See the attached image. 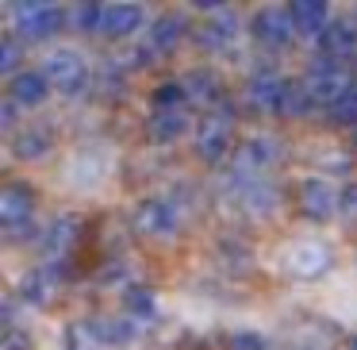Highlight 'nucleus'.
<instances>
[{
	"label": "nucleus",
	"mask_w": 357,
	"mask_h": 350,
	"mask_svg": "<svg viewBox=\"0 0 357 350\" xmlns=\"http://www.w3.org/2000/svg\"><path fill=\"white\" fill-rule=\"evenodd\" d=\"M31 216H35V189L24 181H12V185L0 189V227L8 239L31 231Z\"/></svg>",
	"instance_id": "1"
},
{
	"label": "nucleus",
	"mask_w": 357,
	"mask_h": 350,
	"mask_svg": "<svg viewBox=\"0 0 357 350\" xmlns=\"http://www.w3.org/2000/svg\"><path fill=\"white\" fill-rule=\"evenodd\" d=\"M16 8V31L24 39H50V35L62 31L66 12L58 4H47V0H31V4H12Z\"/></svg>",
	"instance_id": "2"
},
{
	"label": "nucleus",
	"mask_w": 357,
	"mask_h": 350,
	"mask_svg": "<svg viewBox=\"0 0 357 350\" xmlns=\"http://www.w3.org/2000/svg\"><path fill=\"white\" fill-rule=\"evenodd\" d=\"M43 73H47L50 89H58V93H81L89 81V66L85 58L77 54V50H54V54L43 62Z\"/></svg>",
	"instance_id": "3"
},
{
	"label": "nucleus",
	"mask_w": 357,
	"mask_h": 350,
	"mask_svg": "<svg viewBox=\"0 0 357 350\" xmlns=\"http://www.w3.org/2000/svg\"><path fill=\"white\" fill-rule=\"evenodd\" d=\"M131 227L142 239H169V235L177 231V212H173V204L162 200V196H146V200L135 208Z\"/></svg>",
	"instance_id": "4"
},
{
	"label": "nucleus",
	"mask_w": 357,
	"mask_h": 350,
	"mask_svg": "<svg viewBox=\"0 0 357 350\" xmlns=\"http://www.w3.org/2000/svg\"><path fill=\"white\" fill-rule=\"evenodd\" d=\"M338 208H342V193H334L331 181H323V177L300 181V212L311 224H326Z\"/></svg>",
	"instance_id": "5"
},
{
	"label": "nucleus",
	"mask_w": 357,
	"mask_h": 350,
	"mask_svg": "<svg viewBox=\"0 0 357 350\" xmlns=\"http://www.w3.org/2000/svg\"><path fill=\"white\" fill-rule=\"evenodd\" d=\"M307 93L315 104L334 108L346 93H354V78H349V70H342V66H315V73L307 78Z\"/></svg>",
	"instance_id": "6"
},
{
	"label": "nucleus",
	"mask_w": 357,
	"mask_h": 350,
	"mask_svg": "<svg viewBox=\"0 0 357 350\" xmlns=\"http://www.w3.org/2000/svg\"><path fill=\"white\" fill-rule=\"evenodd\" d=\"M250 31H254V39L261 43V47L284 50L296 35V24H292V16H288V8H261L254 16V24H250Z\"/></svg>",
	"instance_id": "7"
},
{
	"label": "nucleus",
	"mask_w": 357,
	"mask_h": 350,
	"mask_svg": "<svg viewBox=\"0 0 357 350\" xmlns=\"http://www.w3.org/2000/svg\"><path fill=\"white\" fill-rule=\"evenodd\" d=\"M227 150H231V119L227 116H204L200 131H196V154H200V162L215 166L227 158Z\"/></svg>",
	"instance_id": "8"
},
{
	"label": "nucleus",
	"mask_w": 357,
	"mask_h": 350,
	"mask_svg": "<svg viewBox=\"0 0 357 350\" xmlns=\"http://www.w3.org/2000/svg\"><path fill=\"white\" fill-rule=\"evenodd\" d=\"M273 162H277V143L273 139H246L234 150V177L254 181L257 173H265Z\"/></svg>",
	"instance_id": "9"
},
{
	"label": "nucleus",
	"mask_w": 357,
	"mask_h": 350,
	"mask_svg": "<svg viewBox=\"0 0 357 350\" xmlns=\"http://www.w3.org/2000/svg\"><path fill=\"white\" fill-rule=\"evenodd\" d=\"M284 93H288V81L277 78V73H269V70H261V73H254V81H250L246 101H250V108H257V112L280 116V108H284Z\"/></svg>",
	"instance_id": "10"
},
{
	"label": "nucleus",
	"mask_w": 357,
	"mask_h": 350,
	"mask_svg": "<svg viewBox=\"0 0 357 350\" xmlns=\"http://www.w3.org/2000/svg\"><path fill=\"white\" fill-rule=\"evenodd\" d=\"M354 50H357V24H354V20H346V16L331 20V27L319 35V54L331 58V62L338 66L342 58H349Z\"/></svg>",
	"instance_id": "11"
},
{
	"label": "nucleus",
	"mask_w": 357,
	"mask_h": 350,
	"mask_svg": "<svg viewBox=\"0 0 357 350\" xmlns=\"http://www.w3.org/2000/svg\"><path fill=\"white\" fill-rule=\"evenodd\" d=\"M50 96V81L43 70H20L16 78L8 81V101L16 108H39Z\"/></svg>",
	"instance_id": "12"
},
{
	"label": "nucleus",
	"mask_w": 357,
	"mask_h": 350,
	"mask_svg": "<svg viewBox=\"0 0 357 350\" xmlns=\"http://www.w3.org/2000/svg\"><path fill=\"white\" fill-rule=\"evenodd\" d=\"M181 39H185V20L181 16H158L154 27H150V39H146V58H165L173 54V50L181 47Z\"/></svg>",
	"instance_id": "13"
},
{
	"label": "nucleus",
	"mask_w": 357,
	"mask_h": 350,
	"mask_svg": "<svg viewBox=\"0 0 357 350\" xmlns=\"http://www.w3.org/2000/svg\"><path fill=\"white\" fill-rule=\"evenodd\" d=\"M288 16H292L296 31L323 35L326 27H331V4H326V0H292V4H288Z\"/></svg>",
	"instance_id": "14"
},
{
	"label": "nucleus",
	"mask_w": 357,
	"mask_h": 350,
	"mask_svg": "<svg viewBox=\"0 0 357 350\" xmlns=\"http://www.w3.org/2000/svg\"><path fill=\"white\" fill-rule=\"evenodd\" d=\"M77 235H81V219L77 216L54 219V224L47 227V235H43V254L47 258H66L73 250V242H77Z\"/></svg>",
	"instance_id": "15"
},
{
	"label": "nucleus",
	"mask_w": 357,
	"mask_h": 350,
	"mask_svg": "<svg viewBox=\"0 0 357 350\" xmlns=\"http://www.w3.org/2000/svg\"><path fill=\"white\" fill-rule=\"evenodd\" d=\"M288 265H292L296 277H319V273L331 270V250L323 242H300V247L288 254Z\"/></svg>",
	"instance_id": "16"
},
{
	"label": "nucleus",
	"mask_w": 357,
	"mask_h": 350,
	"mask_svg": "<svg viewBox=\"0 0 357 350\" xmlns=\"http://www.w3.org/2000/svg\"><path fill=\"white\" fill-rule=\"evenodd\" d=\"M50 147H54L50 127H24V131H16V139H12V154H16L20 162H39V158L50 154Z\"/></svg>",
	"instance_id": "17"
},
{
	"label": "nucleus",
	"mask_w": 357,
	"mask_h": 350,
	"mask_svg": "<svg viewBox=\"0 0 357 350\" xmlns=\"http://www.w3.org/2000/svg\"><path fill=\"white\" fill-rule=\"evenodd\" d=\"M142 27V4H108L104 12V35L108 39H127Z\"/></svg>",
	"instance_id": "18"
},
{
	"label": "nucleus",
	"mask_w": 357,
	"mask_h": 350,
	"mask_svg": "<svg viewBox=\"0 0 357 350\" xmlns=\"http://www.w3.org/2000/svg\"><path fill=\"white\" fill-rule=\"evenodd\" d=\"M234 20H231V12H215V16H208L200 24V31H196V43H200L204 50H227L231 47V39H234Z\"/></svg>",
	"instance_id": "19"
},
{
	"label": "nucleus",
	"mask_w": 357,
	"mask_h": 350,
	"mask_svg": "<svg viewBox=\"0 0 357 350\" xmlns=\"http://www.w3.org/2000/svg\"><path fill=\"white\" fill-rule=\"evenodd\" d=\"M185 131H188V112L185 108H177V112H154V116L146 119L150 143H177Z\"/></svg>",
	"instance_id": "20"
},
{
	"label": "nucleus",
	"mask_w": 357,
	"mask_h": 350,
	"mask_svg": "<svg viewBox=\"0 0 357 350\" xmlns=\"http://www.w3.org/2000/svg\"><path fill=\"white\" fill-rule=\"evenodd\" d=\"M89 323H93V335H96L100 347H119V342L135 339L131 316H96V319H89Z\"/></svg>",
	"instance_id": "21"
},
{
	"label": "nucleus",
	"mask_w": 357,
	"mask_h": 350,
	"mask_svg": "<svg viewBox=\"0 0 357 350\" xmlns=\"http://www.w3.org/2000/svg\"><path fill=\"white\" fill-rule=\"evenodd\" d=\"M123 312L131 319H154L158 316V300H154V293H150L146 285H131V289H123Z\"/></svg>",
	"instance_id": "22"
},
{
	"label": "nucleus",
	"mask_w": 357,
	"mask_h": 350,
	"mask_svg": "<svg viewBox=\"0 0 357 350\" xmlns=\"http://www.w3.org/2000/svg\"><path fill=\"white\" fill-rule=\"evenodd\" d=\"M185 93H188V101L192 104H211L219 96V81H215V73L211 70H196V73H188L185 78Z\"/></svg>",
	"instance_id": "23"
},
{
	"label": "nucleus",
	"mask_w": 357,
	"mask_h": 350,
	"mask_svg": "<svg viewBox=\"0 0 357 350\" xmlns=\"http://www.w3.org/2000/svg\"><path fill=\"white\" fill-rule=\"evenodd\" d=\"M188 93H185V81H162V85L150 93V104H154V112H177L185 108Z\"/></svg>",
	"instance_id": "24"
},
{
	"label": "nucleus",
	"mask_w": 357,
	"mask_h": 350,
	"mask_svg": "<svg viewBox=\"0 0 357 350\" xmlns=\"http://www.w3.org/2000/svg\"><path fill=\"white\" fill-rule=\"evenodd\" d=\"M311 93H307V81H288V93H284V108L280 116H300V112L311 108Z\"/></svg>",
	"instance_id": "25"
},
{
	"label": "nucleus",
	"mask_w": 357,
	"mask_h": 350,
	"mask_svg": "<svg viewBox=\"0 0 357 350\" xmlns=\"http://www.w3.org/2000/svg\"><path fill=\"white\" fill-rule=\"evenodd\" d=\"M47 273L43 270H31V273H24V281H20V300L24 304H43L47 300Z\"/></svg>",
	"instance_id": "26"
},
{
	"label": "nucleus",
	"mask_w": 357,
	"mask_h": 350,
	"mask_svg": "<svg viewBox=\"0 0 357 350\" xmlns=\"http://www.w3.org/2000/svg\"><path fill=\"white\" fill-rule=\"evenodd\" d=\"M326 116H331V124H338V127H357V89L342 96L334 108H326Z\"/></svg>",
	"instance_id": "27"
},
{
	"label": "nucleus",
	"mask_w": 357,
	"mask_h": 350,
	"mask_svg": "<svg viewBox=\"0 0 357 350\" xmlns=\"http://www.w3.org/2000/svg\"><path fill=\"white\" fill-rule=\"evenodd\" d=\"M104 12H108V4H77V27L81 31H104Z\"/></svg>",
	"instance_id": "28"
},
{
	"label": "nucleus",
	"mask_w": 357,
	"mask_h": 350,
	"mask_svg": "<svg viewBox=\"0 0 357 350\" xmlns=\"http://www.w3.org/2000/svg\"><path fill=\"white\" fill-rule=\"evenodd\" d=\"M227 350H269V342L257 331H234L227 335Z\"/></svg>",
	"instance_id": "29"
},
{
	"label": "nucleus",
	"mask_w": 357,
	"mask_h": 350,
	"mask_svg": "<svg viewBox=\"0 0 357 350\" xmlns=\"http://www.w3.org/2000/svg\"><path fill=\"white\" fill-rule=\"evenodd\" d=\"M16 62H20V43L4 39L0 43V73H12V78H16Z\"/></svg>",
	"instance_id": "30"
},
{
	"label": "nucleus",
	"mask_w": 357,
	"mask_h": 350,
	"mask_svg": "<svg viewBox=\"0 0 357 350\" xmlns=\"http://www.w3.org/2000/svg\"><path fill=\"white\" fill-rule=\"evenodd\" d=\"M4 350H31V335L20 327H4Z\"/></svg>",
	"instance_id": "31"
},
{
	"label": "nucleus",
	"mask_w": 357,
	"mask_h": 350,
	"mask_svg": "<svg viewBox=\"0 0 357 350\" xmlns=\"http://www.w3.org/2000/svg\"><path fill=\"white\" fill-rule=\"evenodd\" d=\"M342 212L357 216V185H346V189H342Z\"/></svg>",
	"instance_id": "32"
},
{
	"label": "nucleus",
	"mask_w": 357,
	"mask_h": 350,
	"mask_svg": "<svg viewBox=\"0 0 357 350\" xmlns=\"http://www.w3.org/2000/svg\"><path fill=\"white\" fill-rule=\"evenodd\" d=\"M0 119H4V127H12V119H16V104L4 101V112H0Z\"/></svg>",
	"instance_id": "33"
},
{
	"label": "nucleus",
	"mask_w": 357,
	"mask_h": 350,
	"mask_svg": "<svg viewBox=\"0 0 357 350\" xmlns=\"http://www.w3.org/2000/svg\"><path fill=\"white\" fill-rule=\"evenodd\" d=\"M346 350H357V335H349V339H346Z\"/></svg>",
	"instance_id": "34"
},
{
	"label": "nucleus",
	"mask_w": 357,
	"mask_h": 350,
	"mask_svg": "<svg viewBox=\"0 0 357 350\" xmlns=\"http://www.w3.org/2000/svg\"><path fill=\"white\" fill-rule=\"evenodd\" d=\"M354 147H357V131H354Z\"/></svg>",
	"instance_id": "35"
}]
</instances>
